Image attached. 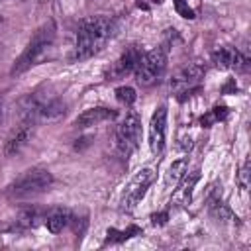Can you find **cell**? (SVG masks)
<instances>
[{"label":"cell","mask_w":251,"mask_h":251,"mask_svg":"<svg viewBox=\"0 0 251 251\" xmlns=\"http://www.w3.org/2000/svg\"><path fill=\"white\" fill-rule=\"evenodd\" d=\"M153 178H155L153 169H149V167L139 169V171L129 178V182L126 184V190H124V196H122V210H126V212L133 210V208L139 204V200L145 196V192H147V188L151 186Z\"/></svg>","instance_id":"obj_6"},{"label":"cell","mask_w":251,"mask_h":251,"mask_svg":"<svg viewBox=\"0 0 251 251\" xmlns=\"http://www.w3.org/2000/svg\"><path fill=\"white\" fill-rule=\"evenodd\" d=\"M53 184V175L45 169H29L25 171L22 176L16 178V182L12 184V192L16 196H29V194H37L47 190Z\"/></svg>","instance_id":"obj_5"},{"label":"cell","mask_w":251,"mask_h":251,"mask_svg":"<svg viewBox=\"0 0 251 251\" xmlns=\"http://www.w3.org/2000/svg\"><path fill=\"white\" fill-rule=\"evenodd\" d=\"M249 175H251V163H249V159H245L243 165L239 167V173H237V182L243 190L249 188Z\"/></svg>","instance_id":"obj_18"},{"label":"cell","mask_w":251,"mask_h":251,"mask_svg":"<svg viewBox=\"0 0 251 251\" xmlns=\"http://www.w3.org/2000/svg\"><path fill=\"white\" fill-rule=\"evenodd\" d=\"M186 167H188V161L186 159H178V161H173L165 173V186L169 190L176 188L180 184V180L184 178L186 175Z\"/></svg>","instance_id":"obj_13"},{"label":"cell","mask_w":251,"mask_h":251,"mask_svg":"<svg viewBox=\"0 0 251 251\" xmlns=\"http://www.w3.org/2000/svg\"><path fill=\"white\" fill-rule=\"evenodd\" d=\"M0 2H2V0H0Z\"/></svg>","instance_id":"obj_24"},{"label":"cell","mask_w":251,"mask_h":251,"mask_svg":"<svg viewBox=\"0 0 251 251\" xmlns=\"http://www.w3.org/2000/svg\"><path fill=\"white\" fill-rule=\"evenodd\" d=\"M204 76V67L198 63H186L178 67L171 76V92L176 96L190 94L194 88H198L200 80Z\"/></svg>","instance_id":"obj_7"},{"label":"cell","mask_w":251,"mask_h":251,"mask_svg":"<svg viewBox=\"0 0 251 251\" xmlns=\"http://www.w3.org/2000/svg\"><path fill=\"white\" fill-rule=\"evenodd\" d=\"M141 233V229L137 227V226H129L127 229H108V237H106V241L108 243H120V241H126V239H129V237H135V235H139Z\"/></svg>","instance_id":"obj_15"},{"label":"cell","mask_w":251,"mask_h":251,"mask_svg":"<svg viewBox=\"0 0 251 251\" xmlns=\"http://www.w3.org/2000/svg\"><path fill=\"white\" fill-rule=\"evenodd\" d=\"M247 59H243L235 47H220L214 53V63L218 69H237Z\"/></svg>","instance_id":"obj_12"},{"label":"cell","mask_w":251,"mask_h":251,"mask_svg":"<svg viewBox=\"0 0 251 251\" xmlns=\"http://www.w3.org/2000/svg\"><path fill=\"white\" fill-rule=\"evenodd\" d=\"M53 41H55V24L49 22L33 33V37L29 39L24 53L16 59V63L12 67V75H22L27 69H31L33 65H39L47 57L49 49L53 47Z\"/></svg>","instance_id":"obj_2"},{"label":"cell","mask_w":251,"mask_h":251,"mask_svg":"<svg viewBox=\"0 0 251 251\" xmlns=\"http://www.w3.org/2000/svg\"><path fill=\"white\" fill-rule=\"evenodd\" d=\"M226 116H227V108L226 106H216L214 110H210L206 116H202V126H210V124H214V122H220V120H226Z\"/></svg>","instance_id":"obj_16"},{"label":"cell","mask_w":251,"mask_h":251,"mask_svg":"<svg viewBox=\"0 0 251 251\" xmlns=\"http://www.w3.org/2000/svg\"><path fill=\"white\" fill-rule=\"evenodd\" d=\"M116 118V112L110 110V108H104V106H98V108H88L84 110L78 118H76V126L80 127H88V126H96L100 122H106V120H112Z\"/></svg>","instance_id":"obj_11"},{"label":"cell","mask_w":251,"mask_h":251,"mask_svg":"<svg viewBox=\"0 0 251 251\" xmlns=\"http://www.w3.org/2000/svg\"><path fill=\"white\" fill-rule=\"evenodd\" d=\"M31 135H33V122H31V120H25V122H24L22 126H18V127L10 133V137L6 139V143H4V153H6L8 157L18 155V153L29 143Z\"/></svg>","instance_id":"obj_9"},{"label":"cell","mask_w":251,"mask_h":251,"mask_svg":"<svg viewBox=\"0 0 251 251\" xmlns=\"http://www.w3.org/2000/svg\"><path fill=\"white\" fill-rule=\"evenodd\" d=\"M141 141V122L135 112H127L116 129V145L124 157H129Z\"/></svg>","instance_id":"obj_4"},{"label":"cell","mask_w":251,"mask_h":251,"mask_svg":"<svg viewBox=\"0 0 251 251\" xmlns=\"http://www.w3.org/2000/svg\"><path fill=\"white\" fill-rule=\"evenodd\" d=\"M165 137H167V108L159 106L149 122V149L153 155H161L165 149Z\"/></svg>","instance_id":"obj_8"},{"label":"cell","mask_w":251,"mask_h":251,"mask_svg":"<svg viewBox=\"0 0 251 251\" xmlns=\"http://www.w3.org/2000/svg\"><path fill=\"white\" fill-rule=\"evenodd\" d=\"M69 222H71V214H69L67 210H55V212H51V214L45 218V226H47V229H49L51 233L63 231V229L69 226Z\"/></svg>","instance_id":"obj_14"},{"label":"cell","mask_w":251,"mask_h":251,"mask_svg":"<svg viewBox=\"0 0 251 251\" xmlns=\"http://www.w3.org/2000/svg\"><path fill=\"white\" fill-rule=\"evenodd\" d=\"M151 220H153V224H155V226H157V224L161 226V224H165V222H167V212H163V214H153V218H151Z\"/></svg>","instance_id":"obj_21"},{"label":"cell","mask_w":251,"mask_h":251,"mask_svg":"<svg viewBox=\"0 0 251 251\" xmlns=\"http://www.w3.org/2000/svg\"><path fill=\"white\" fill-rule=\"evenodd\" d=\"M200 178V175H198V171L194 173V175H190V178H186L184 182H182V190H180V194H182V200H186V198H190V192H192V186L196 184V180Z\"/></svg>","instance_id":"obj_19"},{"label":"cell","mask_w":251,"mask_h":251,"mask_svg":"<svg viewBox=\"0 0 251 251\" xmlns=\"http://www.w3.org/2000/svg\"><path fill=\"white\" fill-rule=\"evenodd\" d=\"M161 0H137V4L141 6V8H149V4H159Z\"/></svg>","instance_id":"obj_22"},{"label":"cell","mask_w":251,"mask_h":251,"mask_svg":"<svg viewBox=\"0 0 251 251\" xmlns=\"http://www.w3.org/2000/svg\"><path fill=\"white\" fill-rule=\"evenodd\" d=\"M116 98H118L122 104L131 106V104L135 102L137 94H135V90H133L131 86H118V88H116Z\"/></svg>","instance_id":"obj_17"},{"label":"cell","mask_w":251,"mask_h":251,"mask_svg":"<svg viewBox=\"0 0 251 251\" xmlns=\"http://www.w3.org/2000/svg\"><path fill=\"white\" fill-rule=\"evenodd\" d=\"M139 57H141V53H139L137 47L126 49V51L116 59V63L112 65V69L108 71V78H110V76L116 78V76H124V75H127V73H133V69H135Z\"/></svg>","instance_id":"obj_10"},{"label":"cell","mask_w":251,"mask_h":251,"mask_svg":"<svg viewBox=\"0 0 251 251\" xmlns=\"http://www.w3.org/2000/svg\"><path fill=\"white\" fill-rule=\"evenodd\" d=\"M165 71H167V55L163 49L157 47L147 53H141V57L133 69V75H135L137 84L151 86L163 78Z\"/></svg>","instance_id":"obj_3"},{"label":"cell","mask_w":251,"mask_h":251,"mask_svg":"<svg viewBox=\"0 0 251 251\" xmlns=\"http://www.w3.org/2000/svg\"><path fill=\"white\" fill-rule=\"evenodd\" d=\"M2 112H4V110H2V102H0V120H2Z\"/></svg>","instance_id":"obj_23"},{"label":"cell","mask_w":251,"mask_h":251,"mask_svg":"<svg viewBox=\"0 0 251 251\" xmlns=\"http://www.w3.org/2000/svg\"><path fill=\"white\" fill-rule=\"evenodd\" d=\"M112 37V22L104 16H92L78 24L76 41H75V59L84 61L104 49Z\"/></svg>","instance_id":"obj_1"},{"label":"cell","mask_w":251,"mask_h":251,"mask_svg":"<svg viewBox=\"0 0 251 251\" xmlns=\"http://www.w3.org/2000/svg\"><path fill=\"white\" fill-rule=\"evenodd\" d=\"M175 6H176V10L180 12L182 18H194V12L184 6V0H175Z\"/></svg>","instance_id":"obj_20"}]
</instances>
